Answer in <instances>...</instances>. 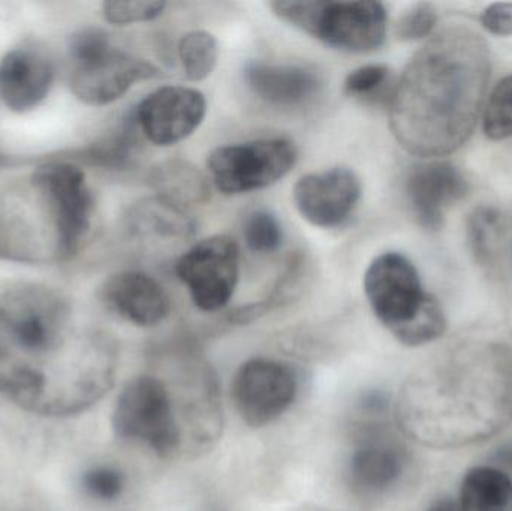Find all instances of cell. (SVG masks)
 <instances>
[{"instance_id":"1","label":"cell","mask_w":512,"mask_h":511,"mask_svg":"<svg viewBox=\"0 0 512 511\" xmlns=\"http://www.w3.org/2000/svg\"><path fill=\"white\" fill-rule=\"evenodd\" d=\"M116 357L101 333L75 330L59 291L21 282L0 296V393L24 411L83 413L113 387Z\"/></svg>"},{"instance_id":"2","label":"cell","mask_w":512,"mask_h":511,"mask_svg":"<svg viewBox=\"0 0 512 511\" xmlns=\"http://www.w3.org/2000/svg\"><path fill=\"white\" fill-rule=\"evenodd\" d=\"M492 75L486 39L451 24L435 33L394 86L390 128L406 152L441 158L465 146L483 111Z\"/></svg>"},{"instance_id":"3","label":"cell","mask_w":512,"mask_h":511,"mask_svg":"<svg viewBox=\"0 0 512 511\" xmlns=\"http://www.w3.org/2000/svg\"><path fill=\"white\" fill-rule=\"evenodd\" d=\"M512 419V360L498 351L459 353L415 372L397 402L400 428L435 449L468 446Z\"/></svg>"},{"instance_id":"4","label":"cell","mask_w":512,"mask_h":511,"mask_svg":"<svg viewBox=\"0 0 512 511\" xmlns=\"http://www.w3.org/2000/svg\"><path fill=\"white\" fill-rule=\"evenodd\" d=\"M364 293L375 317L406 347H423L444 335L447 318L420 273L399 252H385L367 267Z\"/></svg>"},{"instance_id":"5","label":"cell","mask_w":512,"mask_h":511,"mask_svg":"<svg viewBox=\"0 0 512 511\" xmlns=\"http://www.w3.org/2000/svg\"><path fill=\"white\" fill-rule=\"evenodd\" d=\"M271 11L312 38L348 53H372L387 38L388 12L372 0H277Z\"/></svg>"},{"instance_id":"6","label":"cell","mask_w":512,"mask_h":511,"mask_svg":"<svg viewBox=\"0 0 512 511\" xmlns=\"http://www.w3.org/2000/svg\"><path fill=\"white\" fill-rule=\"evenodd\" d=\"M117 437L146 444L161 458L182 450L183 432L173 393L156 377L129 381L117 399L113 413Z\"/></svg>"},{"instance_id":"7","label":"cell","mask_w":512,"mask_h":511,"mask_svg":"<svg viewBox=\"0 0 512 511\" xmlns=\"http://www.w3.org/2000/svg\"><path fill=\"white\" fill-rule=\"evenodd\" d=\"M0 260L21 264L63 261L53 213L30 183L29 191L0 192Z\"/></svg>"},{"instance_id":"8","label":"cell","mask_w":512,"mask_h":511,"mask_svg":"<svg viewBox=\"0 0 512 511\" xmlns=\"http://www.w3.org/2000/svg\"><path fill=\"white\" fill-rule=\"evenodd\" d=\"M297 146L288 138H265L218 147L210 153V174L225 195L246 194L279 182L297 162Z\"/></svg>"},{"instance_id":"9","label":"cell","mask_w":512,"mask_h":511,"mask_svg":"<svg viewBox=\"0 0 512 511\" xmlns=\"http://www.w3.org/2000/svg\"><path fill=\"white\" fill-rule=\"evenodd\" d=\"M30 185L44 197L53 213L63 261L71 260L89 234L95 209L86 174L72 162H48L33 171Z\"/></svg>"},{"instance_id":"10","label":"cell","mask_w":512,"mask_h":511,"mask_svg":"<svg viewBox=\"0 0 512 511\" xmlns=\"http://www.w3.org/2000/svg\"><path fill=\"white\" fill-rule=\"evenodd\" d=\"M240 249L225 234L192 246L176 264L180 281L188 287L198 309L215 312L230 303L239 282Z\"/></svg>"},{"instance_id":"11","label":"cell","mask_w":512,"mask_h":511,"mask_svg":"<svg viewBox=\"0 0 512 511\" xmlns=\"http://www.w3.org/2000/svg\"><path fill=\"white\" fill-rule=\"evenodd\" d=\"M231 390L240 417L252 428H262L276 422L291 407L298 383L285 363L254 359L239 369Z\"/></svg>"},{"instance_id":"12","label":"cell","mask_w":512,"mask_h":511,"mask_svg":"<svg viewBox=\"0 0 512 511\" xmlns=\"http://www.w3.org/2000/svg\"><path fill=\"white\" fill-rule=\"evenodd\" d=\"M207 113L206 96L194 87L164 86L147 95L135 111L138 128L156 146L191 137Z\"/></svg>"},{"instance_id":"13","label":"cell","mask_w":512,"mask_h":511,"mask_svg":"<svg viewBox=\"0 0 512 511\" xmlns=\"http://www.w3.org/2000/svg\"><path fill=\"white\" fill-rule=\"evenodd\" d=\"M158 75L153 63L113 47L95 59L74 65L71 90L84 104L101 107L122 98L134 84Z\"/></svg>"},{"instance_id":"14","label":"cell","mask_w":512,"mask_h":511,"mask_svg":"<svg viewBox=\"0 0 512 511\" xmlns=\"http://www.w3.org/2000/svg\"><path fill=\"white\" fill-rule=\"evenodd\" d=\"M292 195L295 207L309 224L342 227L360 201L361 182L349 168L334 167L300 177Z\"/></svg>"},{"instance_id":"15","label":"cell","mask_w":512,"mask_h":511,"mask_svg":"<svg viewBox=\"0 0 512 511\" xmlns=\"http://www.w3.org/2000/svg\"><path fill=\"white\" fill-rule=\"evenodd\" d=\"M469 183L462 171L448 161H430L409 171L406 195L421 227L438 231L444 227L448 210L462 200Z\"/></svg>"},{"instance_id":"16","label":"cell","mask_w":512,"mask_h":511,"mask_svg":"<svg viewBox=\"0 0 512 511\" xmlns=\"http://www.w3.org/2000/svg\"><path fill=\"white\" fill-rule=\"evenodd\" d=\"M53 83V62L39 48H15L0 62V99L15 113L38 107Z\"/></svg>"},{"instance_id":"17","label":"cell","mask_w":512,"mask_h":511,"mask_svg":"<svg viewBox=\"0 0 512 511\" xmlns=\"http://www.w3.org/2000/svg\"><path fill=\"white\" fill-rule=\"evenodd\" d=\"M101 296L114 314L135 326H156L170 314L167 293L156 279L146 273H116L105 281Z\"/></svg>"},{"instance_id":"18","label":"cell","mask_w":512,"mask_h":511,"mask_svg":"<svg viewBox=\"0 0 512 511\" xmlns=\"http://www.w3.org/2000/svg\"><path fill=\"white\" fill-rule=\"evenodd\" d=\"M245 80L259 99L274 107H300L322 89L321 75L306 66L252 62L246 66Z\"/></svg>"},{"instance_id":"19","label":"cell","mask_w":512,"mask_h":511,"mask_svg":"<svg viewBox=\"0 0 512 511\" xmlns=\"http://www.w3.org/2000/svg\"><path fill=\"white\" fill-rule=\"evenodd\" d=\"M406 464L405 447L390 435L378 434L361 444L352 455L349 467L352 486L360 494H384L399 482Z\"/></svg>"},{"instance_id":"20","label":"cell","mask_w":512,"mask_h":511,"mask_svg":"<svg viewBox=\"0 0 512 511\" xmlns=\"http://www.w3.org/2000/svg\"><path fill=\"white\" fill-rule=\"evenodd\" d=\"M460 511H512V477L495 467H475L460 488Z\"/></svg>"},{"instance_id":"21","label":"cell","mask_w":512,"mask_h":511,"mask_svg":"<svg viewBox=\"0 0 512 511\" xmlns=\"http://www.w3.org/2000/svg\"><path fill=\"white\" fill-rule=\"evenodd\" d=\"M129 225L132 233L144 237H189L195 231L185 207L162 197L138 203L129 215Z\"/></svg>"},{"instance_id":"22","label":"cell","mask_w":512,"mask_h":511,"mask_svg":"<svg viewBox=\"0 0 512 511\" xmlns=\"http://www.w3.org/2000/svg\"><path fill=\"white\" fill-rule=\"evenodd\" d=\"M152 180L159 197L182 207L203 203L209 198L206 179L188 162L171 161L159 165L153 173Z\"/></svg>"},{"instance_id":"23","label":"cell","mask_w":512,"mask_h":511,"mask_svg":"<svg viewBox=\"0 0 512 511\" xmlns=\"http://www.w3.org/2000/svg\"><path fill=\"white\" fill-rule=\"evenodd\" d=\"M179 57L189 81L206 80L218 65V39L206 30H192L180 39Z\"/></svg>"},{"instance_id":"24","label":"cell","mask_w":512,"mask_h":511,"mask_svg":"<svg viewBox=\"0 0 512 511\" xmlns=\"http://www.w3.org/2000/svg\"><path fill=\"white\" fill-rule=\"evenodd\" d=\"M504 236V218L493 207H480L468 219V240L478 263L489 264Z\"/></svg>"},{"instance_id":"25","label":"cell","mask_w":512,"mask_h":511,"mask_svg":"<svg viewBox=\"0 0 512 511\" xmlns=\"http://www.w3.org/2000/svg\"><path fill=\"white\" fill-rule=\"evenodd\" d=\"M391 84V69L384 63H372L349 72L343 81V92L351 98L385 99L390 104L394 86Z\"/></svg>"},{"instance_id":"26","label":"cell","mask_w":512,"mask_h":511,"mask_svg":"<svg viewBox=\"0 0 512 511\" xmlns=\"http://www.w3.org/2000/svg\"><path fill=\"white\" fill-rule=\"evenodd\" d=\"M483 129L493 141L512 138V74L502 78L490 93L484 107Z\"/></svg>"},{"instance_id":"27","label":"cell","mask_w":512,"mask_h":511,"mask_svg":"<svg viewBox=\"0 0 512 511\" xmlns=\"http://www.w3.org/2000/svg\"><path fill=\"white\" fill-rule=\"evenodd\" d=\"M243 236L251 251L256 254H271L282 245V225L273 213L255 210L246 218Z\"/></svg>"},{"instance_id":"28","label":"cell","mask_w":512,"mask_h":511,"mask_svg":"<svg viewBox=\"0 0 512 511\" xmlns=\"http://www.w3.org/2000/svg\"><path fill=\"white\" fill-rule=\"evenodd\" d=\"M167 3L159 0H110L102 5L105 20L114 26L146 23L164 14Z\"/></svg>"},{"instance_id":"29","label":"cell","mask_w":512,"mask_h":511,"mask_svg":"<svg viewBox=\"0 0 512 511\" xmlns=\"http://www.w3.org/2000/svg\"><path fill=\"white\" fill-rule=\"evenodd\" d=\"M438 9L432 3H415L406 9L394 24V33L399 41H420L432 35L438 24Z\"/></svg>"},{"instance_id":"30","label":"cell","mask_w":512,"mask_h":511,"mask_svg":"<svg viewBox=\"0 0 512 511\" xmlns=\"http://www.w3.org/2000/svg\"><path fill=\"white\" fill-rule=\"evenodd\" d=\"M83 488L98 501H114L125 489V479L120 471L110 467H98L83 476Z\"/></svg>"},{"instance_id":"31","label":"cell","mask_w":512,"mask_h":511,"mask_svg":"<svg viewBox=\"0 0 512 511\" xmlns=\"http://www.w3.org/2000/svg\"><path fill=\"white\" fill-rule=\"evenodd\" d=\"M110 48H113L110 36L98 27H86V29L78 30L69 39V54L74 60V65L95 59Z\"/></svg>"},{"instance_id":"32","label":"cell","mask_w":512,"mask_h":511,"mask_svg":"<svg viewBox=\"0 0 512 511\" xmlns=\"http://www.w3.org/2000/svg\"><path fill=\"white\" fill-rule=\"evenodd\" d=\"M480 21L492 35L512 36V3H492L481 12Z\"/></svg>"},{"instance_id":"33","label":"cell","mask_w":512,"mask_h":511,"mask_svg":"<svg viewBox=\"0 0 512 511\" xmlns=\"http://www.w3.org/2000/svg\"><path fill=\"white\" fill-rule=\"evenodd\" d=\"M492 467L498 468L502 473L512 476V443L505 444L501 449L496 450L493 455Z\"/></svg>"},{"instance_id":"34","label":"cell","mask_w":512,"mask_h":511,"mask_svg":"<svg viewBox=\"0 0 512 511\" xmlns=\"http://www.w3.org/2000/svg\"><path fill=\"white\" fill-rule=\"evenodd\" d=\"M427 511H460L459 504L451 500H441L433 504Z\"/></svg>"},{"instance_id":"35","label":"cell","mask_w":512,"mask_h":511,"mask_svg":"<svg viewBox=\"0 0 512 511\" xmlns=\"http://www.w3.org/2000/svg\"><path fill=\"white\" fill-rule=\"evenodd\" d=\"M6 164H8V158L0 153V168L5 167Z\"/></svg>"}]
</instances>
